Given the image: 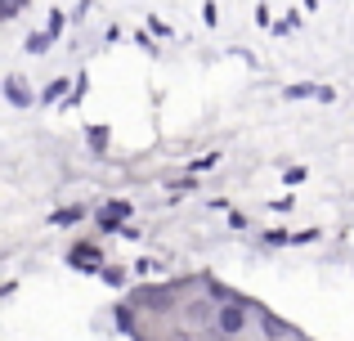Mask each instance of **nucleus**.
<instances>
[{
    "label": "nucleus",
    "instance_id": "f257e3e1",
    "mask_svg": "<svg viewBox=\"0 0 354 341\" xmlns=\"http://www.w3.org/2000/svg\"><path fill=\"white\" fill-rule=\"evenodd\" d=\"M68 265H72V270H81V274H104L108 270V265H104V252H99L95 243H77L68 252Z\"/></svg>",
    "mask_w": 354,
    "mask_h": 341
},
{
    "label": "nucleus",
    "instance_id": "f03ea898",
    "mask_svg": "<svg viewBox=\"0 0 354 341\" xmlns=\"http://www.w3.org/2000/svg\"><path fill=\"white\" fill-rule=\"evenodd\" d=\"M247 301H229V306H220L216 310V328H220V333H225V337H238L242 333V328H247Z\"/></svg>",
    "mask_w": 354,
    "mask_h": 341
},
{
    "label": "nucleus",
    "instance_id": "7ed1b4c3",
    "mask_svg": "<svg viewBox=\"0 0 354 341\" xmlns=\"http://www.w3.org/2000/svg\"><path fill=\"white\" fill-rule=\"evenodd\" d=\"M95 216H99V229L117 234V229H126V220H130V202L126 198H113V202H104Z\"/></svg>",
    "mask_w": 354,
    "mask_h": 341
},
{
    "label": "nucleus",
    "instance_id": "20e7f679",
    "mask_svg": "<svg viewBox=\"0 0 354 341\" xmlns=\"http://www.w3.org/2000/svg\"><path fill=\"white\" fill-rule=\"evenodd\" d=\"M5 99L14 108H27V104H32V90H27V81L18 77V72H9V77H5Z\"/></svg>",
    "mask_w": 354,
    "mask_h": 341
},
{
    "label": "nucleus",
    "instance_id": "39448f33",
    "mask_svg": "<svg viewBox=\"0 0 354 341\" xmlns=\"http://www.w3.org/2000/svg\"><path fill=\"white\" fill-rule=\"evenodd\" d=\"M283 95L287 99H323V104H332V99H337V90H332V86H287Z\"/></svg>",
    "mask_w": 354,
    "mask_h": 341
},
{
    "label": "nucleus",
    "instance_id": "423d86ee",
    "mask_svg": "<svg viewBox=\"0 0 354 341\" xmlns=\"http://www.w3.org/2000/svg\"><path fill=\"white\" fill-rule=\"evenodd\" d=\"M171 297H175V288H139L135 292L139 306H171Z\"/></svg>",
    "mask_w": 354,
    "mask_h": 341
},
{
    "label": "nucleus",
    "instance_id": "0eeeda50",
    "mask_svg": "<svg viewBox=\"0 0 354 341\" xmlns=\"http://www.w3.org/2000/svg\"><path fill=\"white\" fill-rule=\"evenodd\" d=\"M81 216H86V207H63V211H54V216H50V225H77Z\"/></svg>",
    "mask_w": 354,
    "mask_h": 341
},
{
    "label": "nucleus",
    "instance_id": "6e6552de",
    "mask_svg": "<svg viewBox=\"0 0 354 341\" xmlns=\"http://www.w3.org/2000/svg\"><path fill=\"white\" fill-rule=\"evenodd\" d=\"M260 324H265V333H269V337H287V333H292L287 324H278V319H274V315H265V310H260Z\"/></svg>",
    "mask_w": 354,
    "mask_h": 341
},
{
    "label": "nucleus",
    "instance_id": "1a4fd4ad",
    "mask_svg": "<svg viewBox=\"0 0 354 341\" xmlns=\"http://www.w3.org/2000/svg\"><path fill=\"white\" fill-rule=\"evenodd\" d=\"M50 41H54V32H41V36H27V50H32V54H45V50H50Z\"/></svg>",
    "mask_w": 354,
    "mask_h": 341
},
{
    "label": "nucleus",
    "instance_id": "9d476101",
    "mask_svg": "<svg viewBox=\"0 0 354 341\" xmlns=\"http://www.w3.org/2000/svg\"><path fill=\"white\" fill-rule=\"evenodd\" d=\"M63 95H68V81H54V86L45 90V95H41V104H59Z\"/></svg>",
    "mask_w": 354,
    "mask_h": 341
},
{
    "label": "nucleus",
    "instance_id": "9b49d317",
    "mask_svg": "<svg viewBox=\"0 0 354 341\" xmlns=\"http://www.w3.org/2000/svg\"><path fill=\"white\" fill-rule=\"evenodd\" d=\"M296 27H301V14L292 9L287 18H278V23H274V32H296Z\"/></svg>",
    "mask_w": 354,
    "mask_h": 341
},
{
    "label": "nucleus",
    "instance_id": "f8f14e48",
    "mask_svg": "<svg viewBox=\"0 0 354 341\" xmlns=\"http://www.w3.org/2000/svg\"><path fill=\"white\" fill-rule=\"evenodd\" d=\"M99 279H104V283H113V288H121V283H126V270H117V265H108V270L99 274Z\"/></svg>",
    "mask_w": 354,
    "mask_h": 341
},
{
    "label": "nucleus",
    "instance_id": "ddd939ff",
    "mask_svg": "<svg viewBox=\"0 0 354 341\" xmlns=\"http://www.w3.org/2000/svg\"><path fill=\"white\" fill-rule=\"evenodd\" d=\"M220 167V153H216V158H198V162H193V171H216Z\"/></svg>",
    "mask_w": 354,
    "mask_h": 341
},
{
    "label": "nucleus",
    "instance_id": "4468645a",
    "mask_svg": "<svg viewBox=\"0 0 354 341\" xmlns=\"http://www.w3.org/2000/svg\"><path fill=\"white\" fill-rule=\"evenodd\" d=\"M104 140H108L104 126H90V149H104Z\"/></svg>",
    "mask_w": 354,
    "mask_h": 341
},
{
    "label": "nucleus",
    "instance_id": "2eb2a0df",
    "mask_svg": "<svg viewBox=\"0 0 354 341\" xmlns=\"http://www.w3.org/2000/svg\"><path fill=\"white\" fill-rule=\"evenodd\" d=\"M305 175H310V171H305V167H292V171H283V180H287V184H301Z\"/></svg>",
    "mask_w": 354,
    "mask_h": 341
},
{
    "label": "nucleus",
    "instance_id": "dca6fc26",
    "mask_svg": "<svg viewBox=\"0 0 354 341\" xmlns=\"http://www.w3.org/2000/svg\"><path fill=\"white\" fill-rule=\"evenodd\" d=\"M148 27H153L157 36H171V23H162V18H148Z\"/></svg>",
    "mask_w": 354,
    "mask_h": 341
},
{
    "label": "nucleus",
    "instance_id": "f3484780",
    "mask_svg": "<svg viewBox=\"0 0 354 341\" xmlns=\"http://www.w3.org/2000/svg\"><path fill=\"white\" fill-rule=\"evenodd\" d=\"M27 0H5V18H18V9H23Z\"/></svg>",
    "mask_w": 354,
    "mask_h": 341
}]
</instances>
